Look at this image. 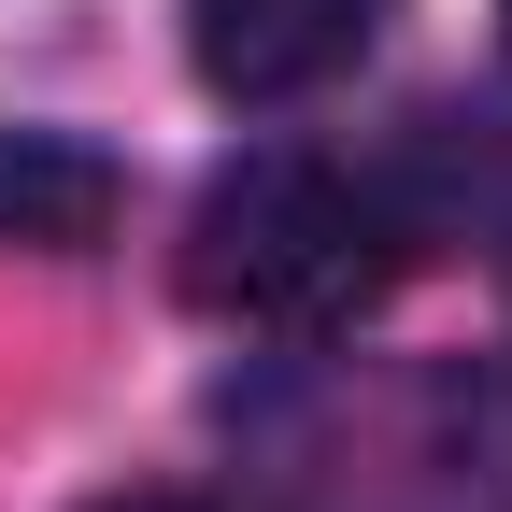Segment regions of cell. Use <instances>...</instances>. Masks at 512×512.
<instances>
[{
    "instance_id": "cell-2",
    "label": "cell",
    "mask_w": 512,
    "mask_h": 512,
    "mask_svg": "<svg viewBox=\"0 0 512 512\" xmlns=\"http://www.w3.org/2000/svg\"><path fill=\"white\" fill-rule=\"evenodd\" d=\"M399 256H413L399 200L356 185L342 157H242L185 228V285L200 313H242V328H356L399 285Z\"/></svg>"
},
{
    "instance_id": "cell-6",
    "label": "cell",
    "mask_w": 512,
    "mask_h": 512,
    "mask_svg": "<svg viewBox=\"0 0 512 512\" xmlns=\"http://www.w3.org/2000/svg\"><path fill=\"white\" fill-rule=\"evenodd\" d=\"M498 15H512V0H498Z\"/></svg>"
},
{
    "instance_id": "cell-1",
    "label": "cell",
    "mask_w": 512,
    "mask_h": 512,
    "mask_svg": "<svg viewBox=\"0 0 512 512\" xmlns=\"http://www.w3.org/2000/svg\"><path fill=\"white\" fill-rule=\"evenodd\" d=\"M313 512H512V384L484 356L342 370L271 427Z\"/></svg>"
},
{
    "instance_id": "cell-4",
    "label": "cell",
    "mask_w": 512,
    "mask_h": 512,
    "mask_svg": "<svg viewBox=\"0 0 512 512\" xmlns=\"http://www.w3.org/2000/svg\"><path fill=\"white\" fill-rule=\"evenodd\" d=\"M114 228V171L86 143H43V128H0V242H43V256H72Z\"/></svg>"
},
{
    "instance_id": "cell-5",
    "label": "cell",
    "mask_w": 512,
    "mask_h": 512,
    "mask_svg": "<svg viewBox=\"0 0 512 512\" xmlns=\"http://www.w3.org/2000/svg\"><path fill=\"white\" fill-rule=\"evenodd\" d=\"M100 512H200V498H100Z\"/></svg>"
},
{
    "instance_id": "cell-3",
    "label": "cell",
    "mask_w": 512,
    "mask_h": 512,
    "mask_svg": "<svg viewBox=\"0 0 512 512\" xmlns=\"http://www.w3.org/2000/svg\"><path fill=\"white\" fill-rule=\"evenodd\" d=\"M185 43H200V86L256 114V100L342 86L384 43V0H185Z\"/></svg>"
}]
</instances>
